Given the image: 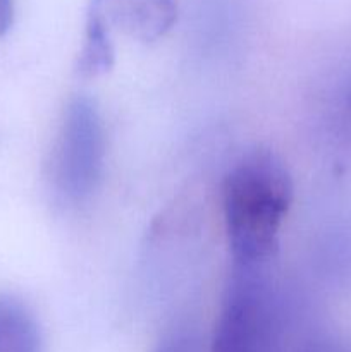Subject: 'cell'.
Masks as SVG:
<instances>
[{
    "instance_id": "1",
    "label": "cell",
    "mask_w": 351,
    "mask_h": 352,
    "mask_svg": "<svg viewBox=\"0 0 351 352\" xmlns=\"http://www.w3.org/2000/svg\"><path fill=\"white\" fill-rule=\"evenodd\" d=\"M292 196L291 174L274 151L257 148L231 165L222 182V212L234 263L267 267L279 250Z\"/></svg>"
},
{
    "instance_id": "2",
    "label": "cell",
    "mask_w": 351,
    "mask_h": 352,
    "mask_svg": "<svg viewBox=\"0 0 351 352\" xmlns=\"http://www.w3.org/2000/svg\"><path fill=\"white\" fill-rule=\"evenodd\" d=\"M277 330L265 267L234 263L210 352H274Z\"/></svg>"
},
{
    "instance_id": "3",
    "label": "cell",
    "mask_w": 351,
    "mask_h": 352,
    "mask_svg": "<svg viewBox=\"0 0 351 352\" xmlns=\"http://www.w3.org/2000/svg\"><path fill=\"white\" fill-rule=\"evenodd\" d=\"M105 162V131L95 102L76 96L64 112L54 153L50 179L58 196L81 203L95 192Z\"/></svg>"
},
{
    "instance_id": "4",
    "label": "cell",
    "mask_w": 351,
    "mask_h": 352,
    "mask_svg": "<svg viewBox=\"0 0 351 352\" xmlns=\"http://www.w3.org/2000/svg\"><path fill=\"white\" fill-rule=\"evenodd\" d=\"M86 16L98 21L110 34L153 43L176 24L178 0H89Z\"/></svg>"
},
{
    "instance_id": "5",
    "label": "cell",
    "mask_w": 351,
    "mask_h": 352,
    "mask_svg": "<svg viewBox=\"0 0 351 352\" xmlns=\"http://www.w3.org/2000/svg\"><path fill=\"white\" fill-rule=\"evenodd\" d=\"M0 352H41L36 318L12 294H0Z\"/></svg>"
},
{
    "instance_id": "6",
    "label": "cell",
    "mask_w": 351,
    "mask_h": 352,
    "mask_svg": "<svg viewBox=\"0 0 351 352\" xmlns=\"http://www.w3.org/2000/svg\"><path fill=\"white\" fill-rule=\"evenodd\" d=\"M116 58L114 38L92 16H86L85 43L78 58V72L85 78H96L110 71Z\"/></svg>"
},
{
    "instance_id": "7",
    "label": "cell",
    "mask_w": 351,
    "mask_h": 352,
    "mask_svg": "<svg viewBox=\"0 0 351 352\" xmlns=\"http://www.w3.org/2000/svg\"><path fill=\"white\" fill-rule=\"evenodd\" d=\"M155 352H200L198 337L189 330H178L165 337Z\"/></svg>"
},
{
    "instance_id": "8",
    "label": "cell",
    "mask_w": 351,
    "mask_h": 352,
    "mask_svg": "<svg viewBox=\"0 0 351 352\" xmlns=\"http://www.w3.org/2000/svg\"><path fill=\"white\" fill-rule=\"evenodd\" d=\"M14 21V0H0V36L7 33Z\"/></svg>"
}]
</instances>
